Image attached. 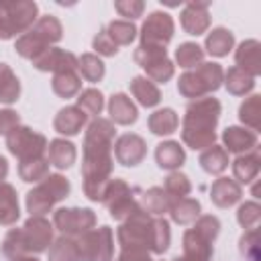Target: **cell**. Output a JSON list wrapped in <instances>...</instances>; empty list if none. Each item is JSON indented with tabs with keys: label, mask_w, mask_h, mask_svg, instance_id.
Instances as JSON below:
<instances>
[{
	"label": "cell",
	"mask_w": 261,
	"mask_h": 261,
	"mask_svg": "<svg viewBox=\"0 0 261 261\" xmlns=\"http://www.w3.org/2000/svg\"><path fill=\"white\" fill-rule=\"evenodd\" d=\"M163 190L165 194L173 200H179V198H186L190 192H192V184L188 179V175L179 173V171H171L167 177H165V184H163Z\"/></svg>",
	"instance_id": "b9f144b4"
},
{
	"label": "cell",
	"mask_w": 261,
	"mask_h": 261,
	"mask_svg": "<svg viewBox=\"0 0 261 261\" xmlns=\"http://www.w3.org/2000/svg\"><path fill=\"white\" fill-rule=\"evenodd\" d=\"M71 186L69 179L55 173V175H47L37 188H33L27 194V210L31 212V216H43L45 212H49L57 202H61L63 198H67Z\"/></svg>",
	"instance_id": "5b68a950"
},
{
	"label": "cell",
	"mask_w": 261,
	"mask_h": 261,
	"mask_svg": "<svg viewBox=\"0 0 261 261\" xmlns=\"http://www.w3.org/2000/svg\"><path fill=\"white\" fill-rule=\"evenodd\" d=\"M241 196H243L241 186L234 179H230V177H218L210 186V200L218 208H230V206H234L241 200Z\"/></svg>",
	"instance_id": "ac0fdd59"
},
{
	"label": "cell",
	"mask_w": 261,
	"mask_h": 261,
	"mask_svg": "<svg viewBox=\"0 0 261 261\" xmlns=\"http://www.w3.org/2000/svg\"><path fill=\"white\" fill-rule=\"evenodd\" d=\"M82 261H112L114 257V237L108 226L92 228L77 239Z\"/></svg>",
	"instance_id": "52a82bcc"
},
{
	"label": "cell",
	"mask_w": 261,
	"mask_h": 261,
	"mask_svg": "<svg viewBox=\"0 0 261 261\" xmlns=\"http://www.w3.org/2000/svg\"><path fill=\"white\" fill-rule=\"evenodd\" d=\"M114 8H116V12L120 14V16H124L126 20H135V18H139L141 14H143V10H145V2L143 0H116L114 2Z\"/></svg>",
	"instance_id": "816d5d0a"
},
{
	"label": "cell",
	"mask_w": 261,
	"mask_h": 261,
	"mask_svg": "<svg viewBox=\"0 0 261 261\" xmlns=\"http://www.w3.org/2000/svg\"><path fill=\"white\" fill-rule=\"evenodd\" d=\"M137 204H139V208H141L143 212L159 216V214H163V212L169 210L171 198L165 194L163 188H149L147 192H143V196L139 198Z\"/></svg>",
	"instance_id": "484cf974"
},
{
	"label": "cell",
	"mask_w": 261,
	"mask_h": 261,
	"mask_svg": "<svg viewBox=\"0 0 261 261\" xmlns=\"http://www.w3.org/2000/svg\"><path fill=\"white\" fill-rule=\"evenodd\" d=\"M234 45V35L232 31L224 29V27H218L214 29L208 37H206V51L214 57H224L228 55V51L232 49Z\"/></svg>",
	"instance_id": "4dcf8cb0"
},
{
	"label": "cell",
	"mask_w": 261,
	"mask_h": 261,
	"mask_svg": "<svg viewBox=\"0 0 261 261\" xmlns=\"http://www.w3.org/2000/svg\"><path fill=\"white\" fill-rule=\"evenodd\" d=\"M77 71L88 82H100L104 77V63L94 53H84L77 57Z\"/></svg>",
	"instance_id": "ab89813d"
},
{
	"label": "cell",
	"mask_w": 261,
	"mask_h": 261,
	"mask_svg": "<svg viewBox=\"0 0 261 261\" xmlns=\"http://www.w3.org/2000/svg\"><path fill=\"white\" fill-rule=\"evenodd\" d=\"M2 255H4L6 259H10V261H16L18 257L29 255L22 228H12V230L4 237V241H2Z\"/></svg>",
	"instance_id": "f35d334b"
},
{
	"label": "cell",
	"mask_w": 261,
	"mask_h": 261,
	"mask_svg": "<svg viewBox=\"0 0 261 261\" xmlns=\"http://www.w3.org/2000/svg\"><path fill=\"white\" fill-rule=\"evenodd\" d=\"M108 112H110V118L116 122V124H133L137 120V106L133 104V100L126 96V94H114L108 102Z\"/></svg>",
	"instance_id": "7402d4cb"
},
{
	"label": "cell",
	"mask_w": 261,
	"mask_h": 261,
	"mask_svg": "<svg viewBox=\"0 0 261 261\" xmlns=\"http://www.w3.org/2000/svg\"><path fill=\"white\" fill-rule=\"evenodd\" d=\"M80 110H84L86 114H92V116H98L104 108V96L100 90L96 88H88L84 92H80L77 96V104H75Z\"/></svg>",
	"instance_id": "f6af8a7d"
},
{
	"label": "cell",
	"mask_w": 261,
	"mask_h": 261,
	"mask_svg": "<svg viewBox=\"0 0 261 261\" xmlns=\"http://www.w3.org/2000/svg\"><path fill=\"white\" fill-rule=\"evenodd\" d=\"M130 92H133V96L139 100V104H143L145 108L157 106L159 100H161V92H159L157 84L151 82L149 77H143V75L133 77V82H130Z\"/></svg>",
	"instance_id": "d4e9b609"
},
{
	"label": "cell",
	"mask_w": 261,
	"mask_h": 261,
	"mask_svg": "<svg viewBox=\"0 0 261 261\" xmlns=\"http://www.w3.org/2000/svg\"><path fill=\"white\" fill-rule=\"evenodd\" d=\"M6 147L14 157L27 161V159L43 157V153L47 151V139L45 135L29 126H16L6 135Z\"/></svg>",
	"instance_id": "8992f818"
},
{
	"label": "cell",
	"mask_w": 261,
	"mask_h": 261,
	"mask_svg": "<svg viewBox=\"0 0 261 261\" xmlns=\"http://www.w3.org/2000/svg\"><path fill=\"white\" fill-rule=\"evenodd\" d=\"M20 96V82L16 73L10 69V65L0 63V102L12 104Z\"/></svg>",
	"instance_id": "e575fe53"
},
{
	"label": "cell",
	"mask_w": 261,
	"mask_h": 261,
	"mask_svg": "<svg viewBox=\"0 0 261 261\" xmlns=\"http://www.w3.org/2000/svg\"><path fill=\"white\" fill-rule=\"evenodd\" d=\"M175 59L181 67H198L204 61V49L198 43H181L175 51Z\"/></svg>",
	"instance_id": "7bdbcfd3"
},
{
	"label": "cell",
	"mask_w": 261,
	"mask_h": 261,
	"mask_svg": "<svg viewBox=\"0 0 261 261\" xmlns=\"http://www.w3.org/2000/svg\"><path fill=\"white\" fill-rule=\"evenodd\" d=\"M234 59H237L239 69H243L245 73H249L253 77L259 75L261 73V45H259V41H255V39L243 41L234 53Z\"/></svg>",
	"instance_id": "2e32d148"
},
{
	"label": "cell",
	"mask_w": 261,
	"mask_h": 261,
	"mask_svg": "<svg viewBox=\"0 0 261 261\" xmlns=\"http://www.w3.org/2000/svg\"><path fill=\"white\" fill-rule=\"evenodd\" d=\"M51 88L59 98H73L82 90V77L77 71L55 73L51 80Z\"/></svg>",
	"instance_id": "836d02e7"
},
{
	"label": "cell",
	"mask_w": 261,
	"mask_h": 261,
	"mask_svg": "<svg viewBox=\"0 0 261 261\" xmlns=\"http://www.w3.org/2000/svg\"><path fill=\"white\" fill-rule=\"evenodd\" d=\"M184 257L194 261H210L212 259V243L198 237L192 228L184 232Z\"/></svg>",
	"instance_id": "4316f807"
},
{
	"label": "cell",
	"mask_w": 261,
	"mask_h": 261,
	"mask_svg": "<svg viewBox=\"0 0 261 261\" xmlns=\"http://www.w3.org/2000/svg\"><path fill=\"white\" fill-rule=\"evenodd\" d=\"M22 234H24L29 255L31 253H43L53 243V226L43 216H31L22 226Z\"/></svg>",
	"instance_id": "7c38bea8"
},
{
	"label": "cell",
	"mask_w": 261,
	"mask_h": 261,
	"mask_svg": "<svg viewBox=\"0 0 261 261\" xmlns=\"http://www.w3.org/2000/svg\"><path fill=\"white\" fill-rule=\"evenodd\" d=\"M151 228H153V218L151 214L143 212L139 206L137 210L124 218V222L118 228V243L122 247H145L149 251V241H151Z\"/></svg>",
	"instance_id": "ba28073f"
},
{
	"label": "cell",
	"mask_w": 261,
	"mask_h": 261,
	"mask_svg": "<svg viewBox=\"0 0 261 261\" xmlns=\"http://www.w3.org/2000/svg\"><path fill=\"white\" fill-rule=\"evenodd\" d=\"M20 210H18V196L14 186L10 184H0V224L10 226L18 220Z\"/></svg>",
	"instance_id": "cb8c5ba5"
},
{
	"label": "cell",
	"mask_w": 261,
	"mask_h": 261,
	"mask_svg": "<svg viewBox=\"0 0 261 261\" xmlns=\"http://www.w3.org/2000/svg\"><path fill=\"white\" fill-rule=\"evenodd\" d=\"M259 167H261V155L259 151H251V153H245V155H239L232 163V173H234V181L241 186V184H251L257 173H259Z\"/></svg>",
	"instance_id": "44dd1931"
},
{
	"label": "cell",
	"mask_w": 261,
	"mask_h": 261,
	"mask_svg": "<svg viewBox=\"0 0 261 261\" xmlns=\"http://www.w3.org/2000/svg\"><path fill=\"white\" fill-rule=\"evenodd\" d=\"M49 261H82L77 241H73V237H65V234L55 239L49 247Z\"/></svg>",
	"instance_id": "f1b7e54d"
},
{
	"label": "cell",
	"mask_w": 261,
	"mask_h": 261,
	"mask_svg": "<svg viewBox=\"0 0 261 261\" xmlns=\"http://www.w3.org/2000/svg\"><path fill=\"white\" fill-rule=\"evenodd\" d=\"M167 59V51L165 47H157V45H139L137 51H135V61L143 67V69H149L153 67L155 63Z\"/></svg>",
	"instance_id": "ee69618b"
},
{
	"label": "cell",
	"mask_w": 261,
	"mask_h": 261,
	"mask_svg": "<svg viewBox=\"0 0 261 261\" xmlns=\"http://www.w3.org/2000/svg\"><path fill=\"white\" fill-rule=\"evenodd\" d=\"M147 124H149V130L153 135H171L177 128L179 118L171 108H161V110H155L149 116Z\"/></svg>",
	"instance_id": "d590c367"
},
{
	"label": "cell",
	"mask_w": 261,
	"mask_h": 261,
	"mask_svg": "<svg viewBox=\"0 0 261 261\" xmlns=\"http://www.w3.org/2000/svg\"><path fill=\"white\" fill-rule=\"evenodd\" d=\"M194 222H196V224H194L192 230H194L198 237H202L204 241L214 243V239H216L218 232H220V220H218L216 216H212V214H204V216H198Z\"/></svg>",
	"instance_id": "681fc988"
},
{
	"label": "cell",
	"mask_w": 261,
	"mask_h": 261,
	"mask_svg": "<svg viewBox=\"0 0 261 261\" xmlns=\"http://www.w3.org/2000/svg\"><path fill=\"white\" fill-rule=\"evenodd\" d=\"M106 31L116 45H130L137 37V29L130 20H112L106 27Z\"/></svg>",
	"instance_id": "bcb514c9"
},
{
	"label": "cell",
	"mask_w": 261,
	"mask_h": 261,
	"mask_svg": "<svg viewBox=\"0 0 261 261\" xmlns=\"http://www.w3.org/2000/svg\"><path fill=\"white\" fill-rule=\"evenodd\" d=\"M86 120H88V114L84 110H80L77 106H65L57 112L53 126L61 135H77L84 128Z\"/></svg>",
	"instance_id": "d6986e66"
},
{
	"label": "cell",
	"mask_w": 261,
	"mask_h": 261,
	"mask_svg": "<svg viewBox=\"0 0 261 261\" xmlns=\"http://www.w3.org/2000/svg\"><path fill=\"white\" fill-rule=\"evenodd\" d=\"M173 218V222L177 224H190L194 222L198 216H200V202L196 198H179V200H173L169 210H167Z\"/></svg>",
	"instance_id": "83f0119b"
},
{
	"label": "cell",
	"mask_w": 261,
	"mask_h": 261,
	"mask_svg": "<svg viewBox=\"0 0 261 261\" xmlns=\"http://www.w3.org/2000/svg\"><path fill=\"white\" fill-rule=\"evenodd\" d=\"M16 126H20V116L18 112L6 108V110H0V135H8L10 130H14Z\"/></svg>",
	"instance_id": "db71d44e"
},
{
	"label": "cell",
	"mask_w": 261,
	"mask_h": 261,
	"mask_svg": "<svg viewBox=\"0 0 261 261\" xmlns=\"http://www.w3.org/2000/svg\"><path fill=\"white\" fill-rule=\"evenodd\" d=\"M220 116V102L212 96H204L194 100L184 114V128L181 139L184 143L194 149H208L216 141V122Z\"/></svg>",
	"instance_id": "7a4b0ae2"
},
{
	"label": "cell",
	"mask_w": 261,
	"mask_h": 261,
	"mask_svg": "<svg viewBox=\"0 0 261 261\" xmlns=\"http://www.w3.org/2000/svg\"><path fill=\"white\" fill-rule=\"evenodd\" d=\"M16 261H39L37 257H33V255H24V257H18Z\"/></svg>",
	"instance_id": "6f0895ef"
},
{
	"label": "cell",
	"mask_w": 261,
	"mask_h": 261,
	"mask_svg": "<svg viewBox=\"0 0 261 261\" xmlns=\"http://www.w3.org/2000/svg\"><path fill=\"white\" fill-rule=\"evenodd\" d=\"M118 261H151V257L145 247H122Z\"/></svg>",
	"instance_id": "11a10c76"
},
{
	"label": "cell",
	"mask_w": 261,
	"mask_h": 261,
	"mask_svg": "<svg viewBox=\"0 0 261 261\" xmlns=\"http://www.w3.org/2000/svg\"><path fill=\"white\" fill-rule=\"evenodd\" d=\"M173 18L167 12H151L141 27V45H157L165 47L173 37Z\"/></svg>",
	"instance_id": "8fae6325"
},
{
	"label": "cell",
	"mask_w": 261,
	"mask_h": 261,
	"mask_svg": "<svg viewBox=\"0 0 261 261\" xmlns=\"http://www.w3.org/2000/svg\"><path fill=\"white\" fill-rule=\"evenodd\" d=\"M177 90L184 98H192V100H198V98H204L206 94H210L208 86L204 84V80L200 77V73L196 69H190V71L179 75Z\"/></svg>",
	"instance_id": "1f68e13d"
},
{
	"label": "cell",
	"mask_w": 261,
	"mask_h": 261,
	"mask_svg": "<svg viewBox=\"0 0 261 261\" xmlns=\"http://www.w3.org/2000/svg\"><path fill=\"white\" fill-rule=\"evenodd\" d=\"M171 241V232H169V222L165 218H153V228H151V241H149V253H163L167 251Z\"/></svg>",
	"instance_id": "74e56055"
},
{
	"label": "cell",
	"mask_w": 261,
	"mask_h": 261,
	"mask_svg": "<svg viewBox=\"0 0 261 261\" xmlns=\"http://www.w3.org/2000/svg\"><path fill=\"white\" fill-rule=\"evenodd\" d=\"M200 165L206 173H212V175H218L222 173L226 167H228V153L224 151V147L220 145H212L208 149L202 151L200 155Z\"/></svg>",
	"instance_id": "f546056e"
},
{
	"label": "cell",
	"mask_w": 261,
	"mask_h": 261,
	"mask_svg": "<svg viewBox=\"0 0 261 261\" xmlns=\"http://www.w3.org/2000/svg\"><path fill=\"white\" fill-rule=\"evenodd\" d=\"M77 157V151H75V145L65 141V139H53L49 145H47V159L51 165H55L57 169H67L73 165Z\"/></svg>",
	"instance_id": "ffe728a7"
},
{
	"label": "cell",
	"mask_w": 261,
	"mask_h": 261,
	"mask_svg": "<svg viewBox=\"0 0 261 261\" xmlns=\"http://www.w3.org/2000/svg\"><path fill=\"white\" fill-rule=\"evenodd\" d=\"M145 155H147V143H145V139L141 135L124 133L114 143V157L124 167L139 165L145 159Z\"/></svg>",
	"instance_id": "4fadbf2b"
},
{
	"label": "cell",
	"mask_w": 261,
	"mask_h": 261,
	"mask_svg": "<svg viewBox=\"0 0 261 261\" xmlns=\"http://www.w3.org/2000/svg\"><path fill=\"white\" fill-rule=\"evenodd\" d=\"M39 6L33 0H0V39L27 33L37 22Z\"/></svg>",
	"instance_id": "277c9868"
},
{
	"label": "cell",
	"mask_w": 261,
	"mask_h": 261,
	"mask_svg": "<svg viewBox=\"0 0 261 261\" xmlns=\"http://www.w3.org/2000/svg\"><path fill=\"white\" fill-rule=\"evenodd\" d=\"M92 47H94L100 55H106V57H112V55L118 53V45L110 39V35H108L106 29H100V31H98V35H96L94 41H92Z\"/></svg>",
	"instance_id": "f5cc1de1"
},
{
	"label": "cell",
	"mask_w": 261,
	"mask_h": 261,
	"mask_svg": "<svg viewBox=\"0 0 261 261\" xmlns=\"http://www.w3.org/2000/svg\"><path fill=\"white\" fill-rule=\"evenodd\" d=\"M49 159L47 157H37V159H27L18 163V175L22 181H43L49 175Z\"/></svg>",
	"instance_id": "8d00e7d4"
},
{
	"label": "cell",
	"mask_w": 261,
	"mask_h": 261,
	"mask_svg": "<svg viewBox=\"0 0 261 261\" xmlns=\"http://www.w3.org/2000/svg\"><path fill=\"white\" fill-rule=\"evenodd\" d=\"M196 71L200 73V77H202L204 84L208 86V92H210V94H212L214 90H218L220 84H222V80H224V69H222L218 63H214V61H202V63L196 67Z\"/></svg>",
	"instance_id": "c3c4849f"
},
{
	"label": "cell",
	"mask_w": 261,
	"mask_h": 261,
	"mask_svg": "<svg viewBox=\"0 0 261 261\" xmlns=\"http://www.w3.org/2000/svg\"><path fill=\"white\" fill-rule=\"evenodd\" d=\"M239 245H241V255L247 261H259V257H261V232H259V228H249L241 237Z\"/></svg>",
	"instance_id": "7dc6e473"
},
{
	"label": "cell",
	"mask_w": 261,
	"mask_h": 261,
	"mask_svg": "<svg viewBox=\"0 0 261 261\" xmlns=\"http://www.w3.org/2000/svg\"><path fill=\"white\" fill-rule=\"evenodd\" d=\"M110 212V216L114 220H124L126 216H130L135 210H137V200L133 196V190L130 186L124 181V179H110L106 192H104V200H102Z\"/></svg>",
	"instance_id": "9c48e42d"
},
{
	"label": "cell",
	"mask_w": 261,
	"mask_h": 261,
	"mask_svg": "<svg viewBox=\"0 0 261 261\" xmlns=\"http://www.w3.org/2000/svg\"><path fill=\"white\" fill-rule=\"evenodd\" d=\"M208 6H210V2H206V0H192L186 4V8L181 10V16H179V22L188 35L198 37V35L206 33V29L210 27Z\"/></svg>",
	"instance_id": "9a60e30c"
},
{
	"label": "cell",
	"mask_w": 261,
	"mask_h": 261,
	"mask_svg": "<svg viewBox=\"0 0 261 261\" xmlns=\"http://www.w3.org/2000/svg\"><path fill=\"white\" fill-rule=\"evenodd\" d=\"M239 118L245 122L253 133L261 128V96L247 98L239 108Z\"/></svg>",
	"instance_id": "60d3db41"
},
{
	"label": "cell",
	"mask_w": 261,
	"mask_h": 261,
	"mask_svg": "<svg viewBox=\"0 0 261 261\" xmlns=\"http://www.w3.org/2000/svg\"><path fill=\"white\" fill-rule=\"evenodd\" d=\"M222 141H224V151L226 153L243 155V153L255 149L257 133H253L251 128H243V126H228L222 133Z\"/></svg>",
	"instance_id": "e0dca14e"
},
{
	"label": "cell",
	"mask_w": 261,
	"mask_h": 261,
	"mask_svg": "<svg viewBox=\"0 0 261 261\" xmlns=\"http://www.w3.org/2000/svg\"><path fill=\"white\" fill-rule=\"evenodd\" d=\"M224 86H226V90L232 94V96H245V94H249L253 88H255V77L253 75H249V73H245L243 69H239L237 65L234 67H230L226 73H224Z\"/></svg>",
	"instance_id": "d6a6232c"
},
{
	"label": "cell",
	"mask_w": 261,
	"mask_h": 261,
	"mask_svg": "<svg viewBox=\"0 0 261 261\" xmlns=\"http://www.w3.org/2000/svg\"><path fill=\"white\" fill-rule=\"evenodd\" d=\"M6 173H8V161L0 155V184H2V179L6 177Z\"/></svg>",
	"instance_id": "9f6ffc18"
},
{
	"label": "cell",
	"mask_w": 261,
	"mask_h": 261,
	"mask_svg": "<svg viewBox=\"0 0 261 261\" xmlns=\"http://www.w3.org/2000/svg\"><path fill=\"white\" fill-rule=\"evenodd\" d=\"M53 224L65 237H82L96 226V214L90 208H59Z\"/></svg>",
	"instance_id": "30bf717a"
},
{
	"label": "cell",
	"mask_w": 261,
	"mask_h": 261,
	"mask_svg": "<svg viewBox=\"0 0 261 261\" xmlns=\"http://www.w3.org/2000/svg\"><path fill=\"white\" fill-rule=\"evenodd\" d=\"M155 161L161 169H177L186 161V151L177 141H165L157 145Z\"/></svg>",
	"instance_id": "603a6c76"
},
{
	"label": "cell",
	"mask_w": 261,
	"mask_h": 261,
	"mask_svg": "<svg viewBox=\"0 0 261 261\" xmlns=\"http://www.w3.org/2000/svg\"><path fill=\"white\" fill-rule=\"evenodd\" d=\"M114 135L116 128L112 120L96 116L88 124L84 137V163H82L84 194L94 202L104 200V192L110 184Z\"/></svg>",
	"instance_id": "6da1fadb"
},
{
	"label": "cell",
	"mask_w": 261,
	"mask_h": 261,
	"mask_svg": "<svg viewBox=\"0 0 261 261\" xmlns=\"http://www.w3.org/2000/svg\"><path fill=\"white\" fill-rule=\"evenodd\" d=\"M259 218H261V206L257 202H245V204H241V208L237 212V220H239V224L243 228H247V230L249 228H255L257 222H259Z\"/></svg>",
	"instance_id": "f907efd6"
},
{
	"label": "cell",
	"mask_w": 261,
	"mask_h": 261,
	"mask_svg": "<svg viewBox=\"0 0 261 261\" xmlns=\"http://www.w3.org/2000/svg\"><path fill=\"white\" fill-rule=\"evenodd\" d=\"M63 37V27L57 16L47 14L37 18V22L16 39V53L27 59H37L41 53H45L53 43H57Z\"/></svg>",
	"instance_id": "3957f363"
},
{
	"label": "cell",
	"mask_w": 261,
	"mask_h": 261,
	"mask_svg": "<svg viewBox=\"0 0 261 261\" xmlns=\"http://www.w3.org/2000/svg\"><path fill=\"white\" fill-rule=\"evenodd\" d=\"M33 65L39 71H53L63 73V71H77V57L71 51L59 49V47H49L45 53H41L37 59H33Z\"/></svg>",
	"instance_id": "5bb4252c"
}]
</instances>
